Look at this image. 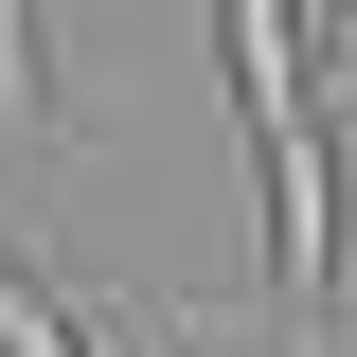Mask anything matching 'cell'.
<instances>
[{
  "mask_svg": "<svg viewBox=\"0 0 357 357\" xmlns=\"http://www.w3.org/2000/svg\"><path fill=\"white\" fill-rule=\"evenodd\" d=\"M250 178H268V340L340 357V107H268Z\"/></svg>",
  "mask_w": 357,
  "mask_h": 357,
  "instance_id": "6da1fadb",
  "label": "cell"
},
{
  "mask_svg": "<svg viewBox=\"0 0 357 357\" xmlns=\"http://www.w3.org/2000/svg\"><path fill=\"white\" fill-rule=\"evenodd\" d=\"M0 357H89V321L54 304V286H36L18 250H0Z\"/></svg>",
  "mask_w": 357,
  "mask_h": 357,
  "instance_id": "7a4b0ae2",
  "label": "cell"
},
{
  "mask_svg": "<svg viewBox=\"0 0 357 357\" xmlns=\"http://www.w3.org/2000/svg\"><path fill=\"white\" fill-rule=\"evenodd\" d=\"M54 107V54H36V0H0V143H36Z\"/></svg>",
  "mask_w": 357,
  "mask_h": 357,
  "instance_id": "3957f363",
  "label": "cell"
},
{
  "mask_svg": "<svg viewBox=\"0 0 357 357\" xmlns=\"http://www.w3.org/2000/svg\"><path fill=\"white\" fill-rule=\"evenodd\" d=\"M321 107H357V0L321 18Z\"/></svg>",
  "mask_w": 357,
  "mask_h": 357,
  "instance_id": "277c9868",
  "label": "cell"
}]
</instances>
